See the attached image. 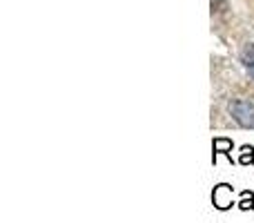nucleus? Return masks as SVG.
<instances>
[{
	"instance_id": "423d86ee",
	"label": "nucleus",
	"mask_w": 254,
	"mask_h": 223,
	"mask_svg": "<svg viewBox=\"0 0 254 223\" xmlns=\"http://www.w3.org/2000/svg\"><path fill=\"white\" fill-rule=\"evenodd\" d=\"M239 165H254V148L252 145H241L239 148Z\"/></svg>"
},
{
	"instance_id": "f257e3e1",
	"label": "nucleus",
	"mask_w": 254,
	"mask_h": 223,
	"mask_svg": "<svg viewBox=\"0 0 254 223\" xmlns=\"http://www.w3.org/2000/svg\"><path fill=\"white\" fill-rule=\"evenodd\" d=\"M237 199H234V188L230 183H219L212 190V206L219 212H228L232 208H237Z\"/></svg>"
},
{
	"instance_id": "f03ea898",
	"label": "nucleus",
	"mask_w": 254,
	"mask_h": 223,
	"mask_svg": "<svg viewBox=\"0 0 254 223\" xmlns=\"http://www.w3.org/2000/svg\"><path fill=\"white\" fill-rule=\"evenodd\" d=\"M230 114L241 127L254 130V103L250 101H232L230 103Z\"/></svg>"
},
{
	"instance_id": "20e7f679",
	"label": "nucleus",
	"mask_w": 254,
	"mask_h": 223,
	"mask_svg": "<svg viewBox=\"0 0 254 223\" xmlns=\"http://www.w3.org/2000/svg\"><path fill=\"white\" fill-rule=\"evenodd\" d=\"M241 63H243V67L248 70V74L254 78V45L252 43L243 45V49H241Z\"/></svg>"
},
{
	"instance_id": "0eeeda50",
	"label": "nucleus",
	"mask_w": 254,
	"mask_h": 223,
	"mask_svg": "<svg viewBox=\"0 0 254 223\" xmlns=\"http://www.w3.org/2000/svg\"><path fill=\"white\" fill-rule=\"evenodd\" d=\"M223 11L225 9V0H212V11Z\"/></svg>"
},
{
	"instance_id": "7ed1b4c3",
	"label": "nucleus",
	"mask_w": 254,
	"mask_h": 223,
	"mask_svg": "<svg viewBox=\"0 0 254 223\" xmlns=\"http://www.w3.org/2000/svg\"><path fill=\"white\" fill-rule=\"evenodd\" d=\"M232 149H234V141L228 139V136H216L214 141H212V165H216V161H219V156L223 154V156H228L230 163H239L232 158Z\"/></svg>"
},
{
	"instance_id": "39448f33",
	"label": "nucleus",
	"mask_w": 254,
	"mask_h": 223,
	"mask_svg": "<svg viewBox=\"0 0 254 223\" xmlns=\"http://www.w3.org/2000/svg\"><path fill=\"white\" fill-rule=\"evenodd\" d=\"M237 208H239V210H243V212L254 210V192H252V190H241Z\"/></svg>"
}]
</instances>
